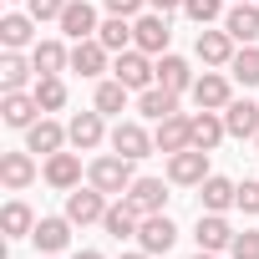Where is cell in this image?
Instances as JSON below:
<instances>
[{
    "mask_svg": "<svg viewBox=\"0 0 259 259\" xmlns=\"http://www.w3.org/2000/svg\"><path fill=\"white\" fill-rule=\"evenodd\" d=\"M138 224H143V213L133 208V203H107V219H102V229L112 234V239H138Z\"/></svg>",
    "mask_w": 259,
    "mask_h": 259,
    "instance_id": "obj_20",
    "label": "cell"
},
{
    "mask_svg": "<svg viewBox=\"0 0 259 259\" xmlns=\"http://www.w3.org/2000/svg\"><path fill=\"white\" fill-rule=\"evenodd\" d=\"M229 254H234V259H259V234H254V229H244V234H234V244H229Z\"/></svg>",
    "mask_w": 259,
    "mask_h": 259,
    "instance_id": "obj_37",
    "label": "cell"
},
{
    "mask_svg": "<svg viewBox=\"0 0 259 259\" xmlns=\"http://www.w3.org/2000/svg\"><path fill=\"white\" fill-rule=\"evenodd\" d=\"M127 203H133L138 213H163V203H168V188H163V178H138L133 188L122 193Z\"/></svg>",
    "mask_w": 259,
    "mask_h": 259,
    "instance_id": "obj_12",
    "label": "cell"
},
{
    "mask_svg": "<svg viewBox=\"0 0 259 259\" xmlns=\"http://www.w3.org/2000/svg\"><path fill=\"white\" fill-rule=\"evenodd\" d=\"M193 259H219V254H213V249H198V254H193Z\"/></svg>",
    "mask_w": 259,
    "mask_h": 259,
    "instance_id": "obj_43",
    "label": "cell"
},
{
    "mask_svg": "<svg viewBox=\"0 0 259 259\" xmlns=\"http://www.w3.org/2000/svg\"><path fill=\"white\" fill-rule=\"evenodd\" d=\"M46 183L51 188H66V193L81 188V158L76 153H51L46 158Z\"/></svg>",
    "mask_w": 259,
    "mask_h": 259,
    "instance_id": "obj_14",
    "label": "cell"
},
{
    "mask_svg": "<svg viewBox=\"0 0 259 259\" xmlns=\"http://www.w3.org/2000/svg\"><path fill=\"white\" fill-rule=\"evenodd\" d=\"M61 31L71 41H92L97 36V11L87 6V0H66V11H61Z\"/></svg>",
    "mask_w": 259,
    "mask_h": 259,
    "instance_id": "obj_11",
    "label": "cell"
},
{
    "mask_svg": "<svg viewBox=\"0 0 259 259\" xmlns=\"http://www.w3.org/2000/svg\"><path fill=\"white\" fill-rule=\"evenodd\" d=\"M229 76H234L239 87H259V46H244V51H234V61H229Z\"/></svg>",
    "mask_w": 259,
    "mask_h": 259,
    "instance_id": "obj_31",
    "label": "cell"
},
{
    "mask_svg": "<svg viewBox=\"0 0 259 259\" xmlns=\"http://www.w3.org/2000/svg\"><path fill=\"white\" fill-rule=\"evenodd\" d=\"M193 102H198V107H208V112H224V107L234 102L229 76H224V71H203V76L193 81Z\"/></svg>",
    "mask_w": 259,
    "mask_h": 259,
    "instance_id": "obj_8",
    "label": "cell"
},
{
    "mask_svg": "<svg viewBox=\"0 0 259 259\" xmlns=\"http://www.w3.org/2000/svg\"><path fill=\"white\" fill-rule=\"evenodd\" d=\"M0 178H6V188H26V183L36 178L31 148H26V153H6V158H0Z\"/></svg>",
    "mask_w": 259,
    "mask_h": 259,
    "instance_id": "obj_28",
    "label": "cell"
},
{
    "mask_svg": "<svg viewBox=\"0 0 259 259\" xmlns=\"http://www.w3.org/2000/svg\"><path fill=\"white\" fill-rule=\"evenodd\" d=\"M193 81H198V76L188 71V61H183V56H168V51L158 56V87H168V92H178V97H183V92H193Z\"/></svg>",
    "mask_w": 259,
    "mask_h": 259,
    "instance_id": "obj_19",
    "label": "cell"
},
{
    "mask_svg": "<svg viewBox=\"0 0 259 259\" xmlns=\"http://www.w3.org/2000/svg\"><path fill=\"white\" fill-rule=\"evenodd\" d=\"M31 76H41L36 61H26L21 51H6V61H0V87H6V92H21Z\"/></svg>",
    "mask_w": 259,
    "mask_h": 259,
    "instance_id": "obj_26",
    "label": "cell"
},
{
    "mask_svg": "<svg viewBox=\"0 0 259 259\" xmlns=\"http://www.w3.org/2000/svg\"><path fill=\"white\" fill-rule=\"evenodd\" d=\"M168 178H173V183H203V178H208V153H203V148L173 153V158H168Z\"/></svg>",
    "mask_w": 259,
    "mask_h": 259,
    "instance_id": "obj_9",
    "label": "cell"
},
{
    "mask_svg": "<svg viewBox=\"0 0 259 259\" xmlns=\"http://www.w3.org/2000/svg\"><path fill=\"white\" fill-rule=\"evenodd\" d=\"M193 239H198V249H229L234 244V229H229V219L224 213H198V229H193Z\"/></svg>",
    "mask_w": 259,
    "mask_h": 259,
    "instance_id": "obj_15",
    "label": "cell"
},
{
    "mask_svg": "<svg viewBox=\"0 0 259 259\" xmlns=\"http://www.w3.org/2000/svg\"><path fill=\"white\" fill-rule=\"evenodd\" d=\"M198 56H203V66H229L234 61V36L229 31H198Z\"/></svg>",
    "mask_w": 259,
    "mask_h": 259,
    "instance_id": "obj_18",
    "label": "cell"
},
{
    "mask_svg": "<svg viewBox=\"0 0 259 259\" xmlns=\"http://www.w3.org/2000/svg\"><path fill=\"white\" fill-rule=\"evenodd\" d=\"M66 138H71V148L92 153V148L102 143V112H76V117H71V127H66Z\"/></svg>",
    "mask_w": 259,
    "mask_h": 259,
    "instance_id": "obj_23",
    "label": "cell"
},
{
    "mask_svg": "<svg viewBox=\"0 0 259 259\" xmlns=\"http://www.w3.org/2000/svg\"><path fill=\"white\" fill-rule=\"evenodd\" d=\"M36 102H41V112H56V107H66V87H61V76H36Z\"/></svg>",
    "mask_w": 259,
    "mask_h": 259,
    "instance_id": "obj_33",
    "label": "cell"
},
{
    "mask_svg": "<svg viewBox=\"0 0 259 259\" xmlns=\"http://www.w3.org/2000/svg\"><path fill=\"white\" fill-rule=\"evenodd\" d=\"M254 143H259V138H254Z\"/></svg>",
    "mask_w": 259,
    "mask_h": 259,
    "instance_id": "obj_46",
    "label": "cell"
},
{
    "mask_svg": "<svg viewBox=\"0 0 259 259\" xmlns=\"http://www.w3.org/2000/svg\"><path fill=\"white\" fill-rule=\"evenodd\" d=\"M31 61H36V71H41V76H56L61 66H71V51H66L61 41H36Z\"/></svg>",
    "mask_w": 259,
    "mask_h": 259,
    "instance_id": "obj_29",
    "label": "cell"
},
{
    "mask_svg": "<svg viewBox=\"0 0 259 259\" xmlns=\"http://www.w3.org/2000/svg\"><path fill=\"white\" fill-rule=\"evenodd\" d=\"M36 249L41 254H56V249H66V239H71V219H36Z\"/></svg>",
    "mask_w": 259,
    "mask_h": 259,
    "instance_id": "obj_24",
    "label": "cell"
},
{
    "mask_svg": "<svg viewBox=\"0 0 259 259\" xmlns=\"http://www.w3.org/2000/svg\"><path fill=\"white\" fill-rule=\"evenodd\" d=\"M138 112L143 117H153V122H163V117H173L178 112V92H168V87H148V92H138Z\"/></svg>",
    "mask_w": 259,
    "mask_h": 259,
    "instance_id": "obj_22",
    "label": "cell"
},
{
    "mask_svg": "<svg viewBox=\"0 0 259 259\" xmlns=\"http://www.w3.org/2000/svg\"><path fill=\"white\" fill-rule=\"evenodd\" d=\"M31 21L36 16H6V21H0V41H6V51H21L31 41Z\"/></svg>",
    "mask_w": 259,
    "mask_h": 259,
    "instance_id": "obj_32",
    "label": "cell"
},
{
    "mask_svg": "<svg viewBox=\"0 0 259 259\" xmlns=\"http://www.w3.org/2000/svg\"><path fill=\"white\" fill-rule=\"evenodd\" d=\"M122 259H153V254H148V249H138V254H122Z\"/></svg>",
    "mask_w": 259,
    "mask_h": 259,
    "instance_id": "obj_42",
    "label": "cell"
},
{
    "mask_svg": "<svg viewBox=\"0 0 259 259\" xmlns=\"http://www.w3.org/2000/svg\"><path fill=\"white\" fill-rule=\"evenodd\" d=\"M153 143H158V153H183V148H193V117H183V112H173V117H163L158 122V133H153Z\"/></svg>",
    "mask_w": 259,
    "mask_h": 259,
    "instance_id": "obj_6",
    "label": "cell"
},
{
    "mask_svg": "<svg viewBox=\"0 0 259 259\" xmlns=\"http://www.w3.org/2000/svg\"><path fill=\"white\" fill-rule=\"evenodd\" d=\"M138 244H143L148 254H168V249L178 244L173 219H168V213H143V224H138Z\"/></svg>",
    "mask_w": 259,
    "mask_h": 259,
    "instance_id": "obj_5",
    "label": "cell"
},
{
    "mask_svg": "<svg viewBox=\"0 0 259 259\" xmlns=\"http://www.w3.org/2000/svg\"><path fill=\"white\" fill-rule=\"evenodd\" d=\"M102 6H107L112 16H127V21H133V16H138V11L148 6V0H102Z\"/></svg>",
    "mask_w": 259,
    "mask_h": 259,
    "instance_id": "obj_40",
    "label": "cell"
},
{
    "mask_svg": "<svg viewBox=\"0 0 259 259\" xmlns=\"http://www.w3.org/2000/svg\"><path fill=\"white\" fill-rule=\"evenodd\" d=\"M224 133H229V127H224V117H219V112H208V107H203V112L193 117V148L213 153V148L224 143Z\"/></svg>",
    "mask_w": 259,
    "mask_h": 259,
    "instance_id": "obj_25",
    "label": "cell"
},
{
    "mask_svg": "<svg viewBox=\"0 0 259 259\" xmlns=\"http://www.w3.org/2000/svg\"><path fill=\"white\" fill-rule=\"evenodd\" d=\"M112 76L122 81V87H133V92H148L153 81H158V61H148V51H117V61H112Z\"/></svg>",
    "mask_w": 259,
    "mask_h": 259,
    "instance_id": "obj_1",
    "label": "cell"
},
{
    "mask_svg": "<svg viewBox=\"0 0 259 259\" xmlns=\"http://www.w3.org/2000/svg\"><path fill=\"white\" fill-rule=\"evenodd\" d=\"M97 41H102L107 51H133V21H127V16L102 21V26H97Z\"/></svg>",
    "mask_w": 259,
    "mask_h": 259,
    "instance_id": "obj_30",
    "label": "cell"
},
{
    "mask_svg": "<svg viewBox=\"0 0 259 259\" xmlns=\"http://www.w3.org/2000/svg\"><path fill=\"white\" fill-rule=\"evenodd\" d=\"M138 178H133V158H122V153H112V158H97L92 163V188H102V193H127Z\"/></svg>",
    "mask_w": 259,
    "mask_h": 259,
    "instance_id": "obj_2",
    "label": "cell"
},
{
    "mask_svg": "<svg viewBox=\"0 0 259 259\" xmlns=\"http://www.w3.org/2000/svg\"><path fill=\"white\" fill-rule=\"evenodd\" d=\"M239 6H244V0H239Z\"/></svg>",
    "mask_w": 259,
    "mask_h": 259,
    "instance_id": "obj_45",
    "label": "cell"
},
{
    "mask_svg": "<svg viewBox=\"0 0 259 259\" xmlns=\"http://www.w3.org/2000/svg\"><path fill=\"white\" fill-rule=\"evenodd\" d=\"M224 127H229V138H259V102L239 97L224 107Z\"/></svg>",
    "mask_w": 259,
    "mask_h": 259,
    "instance_id": "obj_10",
    "label": "cell"
},
{
    "mask_svg": "<svg viewBox=\"0 0 259 259\" xmlns=\"http://www.w3.org/2000/svg\"><path fill=\"white\" fill-rule=\"evenodd\" d=\"M148 6H153L158 16H168V11H183V0H148Z\"/></svg>",
    "mask_w": 259,
    "mask_h": 259,
    "instance_id": "obj_41",
    "label": "cell"
},
{
    "mask_svg": "<svg viewBox=\"0 0 259 259\" xmlns=\"http://www.w3.org/2000/svg\"><path fill=\"white\" fill-rule=\"evenodd\" d=\"M61 143H71V138H66V127H56L51 117H41L36 127H26V148H31V153H41V158L61 153Z\"/></svg>",
    "mask_w": 259,
    "mask_h": 259,
    "instance_id": "obj_16",
    "label": "cell"
},
{
    "mask_svg": "<svg viewBox=\"0 0 259 259\" xmlns=\"http://www.w3.org/2000/svg\"><path fill=\"white\" fill-rule=\"evenodd\" d=\"M234 208H244V213H259V183H239V193H234Z\"/></svg>",
    "mask_w": 259,
    "mask_h": 259,
    "instance_id": "obj_38",
    "label": "cell"
},
{
    "mask_svg": "<svg viewBox=\"0 0 259 259\" xmlns=\"http://www.w3.org/2000/svg\"><path fill=\"white\" fill-rule=\"evenodd\" d=\"M61 11H66V0H31L36 21H61Z\"/></svg>",
    "mask_w": 259,
    "mask_h": 259,
    "instance_id": "obj_39",
    "label": "cell"
},
{
    "mask_svg": "<svg viewBox=\"0 0 259 259\" xmlns=\"http://www.w3.org/2000/svg\"><path fill=\"white\" fill-rule=\"evenodd\" d=\"M66 219L81 224V229H87V224H102V219H107V193H102V188H71V193H66Z\"/></svg>",
    "mask_w": 259,
    "mask_h": 259,
    "instance_id": "obj_3",
    "label": "cell"
},
{
    "mask_svg": "<svg viewBox=\"0 0 259 259\" xmlns=\"http://www.w3.org/2000/svg\"><path fill=\"white\" fill-rule=\"evenodd\" d=\"M198 188H203V208H208V213H224V208H234V193H239V183H229V178L208 173Z\"/></svg>",
    "mask_w": 259,
    "mask_h": 259,
    "instance_id": "obj_27",
    "label": "cell"
},
{
    "mask_svg": "<svg viewBox=\"0 0 259 259\" xmlns=\"http://www.w3.org/2000/svg\"><path fill=\"white\" fill-rule=\"evenodd\" d=\"M76 259H102V254H97V249H81V254H76Z\"/></svg>",
    "mask_w": 259,
    "mask_h": 259,
    "instance_id": "obj_44",
    "label": "cell"
},
{
    "mask_svg": "<svg viewBox=\"0 0 259 259\" xmlns=\"http://www.w3.org/2000/svg\"><path fill=\"white\" fill-rule=\"evenodd\" d=\"M6 234H11V239L36 234V213H31L26 203H6Z\"/></svg>",
    "mask_w": 259,
    "mask_h": 259,
    "instance_id": "obj_35",
    "label": "cell"
},
{
    "mask_svg": "<svg viewBox=\"0 0 259 259\" xmlns=\"http://www.w3.org/2000/svg\"><path fill=\"white\" fill-rule=\"evenodd\" d=\"M158 143H153V133H143V122H117L112 127V153H122V158H148Z\"/></svg>",
    "mask_w": 259,
    "mask_h": 259,
    "instance_id": "obj_7",
    "label": "cell"
},
{
    "mask_svg": "<svg viewBox=\"0 0 259 259\" xmlns=\"http://www.w3.org/2000/svg\"><path fill=\"white\" fill-rule=\"evenodd\" d=\"M168 36H173V31H168V16H158V11L133 21V46L148 51V56H163V51H168Z\"/></svg>",
    "mask_w": 259,
    "mask_h": 259,
    "instance_id": "obj_4",
    "label": "cell"
},
{
    "mask_svg": "<svg viewBox=\"0 0 259 259\" xmlns=\"http://www.w3.org/2000/svg\"><path fill=\"white\" fill-rule=\"evenodd\" d=\"M71 71H81V76H102L107 71V46L92 36V41H76L71 46Z\"/></svg>",
    "mask_w": 259,
    "mask_h": 259,
    "instance_id": "obj_21",
    "label": "cell"
},
{
    "mask_svg": "<svg viewBox=\"0 0 259 259\" xmlns=\"http://www.w3.org/2000/svg\"><path fill=\"white\" fill-rule=\"evenodd\" d=\"M127 92H133V87H122L117 76L102 81V87H97V112H102V117H107V112H122V107H127Z\"/></svg>",
    "mask_w": 259,
    "mask_h": 259,
    "instance_id": "obj_34",
    "label": "cell"
},
{
    "mask_svg": "<svg viewBox=\"0 0 259 259\" xmlns=\"http://www.w3.org/2000/svg\"><path fill=\"white\" fill-rule=\"evenodd\" d=\"M36 112H41L36 92H31V97H26V92H6V102H0V117H6V127H36Z\"/></svg>",
    "mask_w": 259,
    "mask_h": 259,
    "instance_id": "obj_17",
    "label": "cell"
},
{
    "mask_svg": "<svg viewBox=\"0 0 259 259\" xmlns=\"http://www.w3.org/2000/svg\"><path fill=\"white\" fill-rule=\"evenodd\" d=\"M224 31H229L239 46H254V41H259V6H249V0L234 6V11L224 16Z\"/></svg>",
    "mask_w": 259,
    "mask_h": 259,
    "instance_id": "obj_13",
    "label": "cell"
},
{
    "mask_svg": "<svg viewBox=\"0 0 259 259\" xmlns=\"http://www.w3.org/2000/svg\"><path fill=\"white\" fill-rule=\"evenodd\" d=\"M183 11L198 21V26H208V21H219V11H224V0H183Z\"/></svg>",
    "mask_w": 259,
    "mask_h": 259,
    "instance_id": "obj_36",
    "label": "cell"
}]
</instances>
